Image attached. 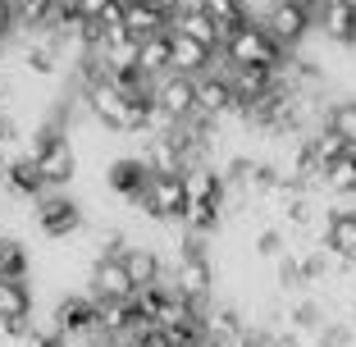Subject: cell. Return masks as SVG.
Listing matches in <instances>:
<instances>
[{"mask_svg": "<svg viewBox=\"0 0 356 347\" xmlns=\"http://www.w3.org/2000/svg\"><path fill=\"white\" fill-rule=\"evenodd\" d=\"M124 23L128 32H133L137 42H147V37H160V32H169V14L156 10V5H124Z\"/></svg>", "mask_w": 356, "mask_h": 347, "instance_id": "obj_16", "label": "cell"}, {"mask_svg": "<svg viewBox=\"0 0 356 347\" xmlns=\"http://www.w3.org/2000/svg\"><path fill=\"white\" fill-rule=\"evenodd\" d=\"M352 46H356V42H352Z\"/></svg>", "mask_w": 356, "mask_h": 347, "instance_id": "obj_27", "label": "cell"}, {"mask_svg": "<svg viewBox=\"0 0 356 347\" xmlns=\"http://www.w3.org/2000/svg\"><path fill=\"white\" fill-rule=\"evenodd\" d=\"M315 28H320L325 42L352 46L356 42V5H352V0H320V10H315Z\"/></svg>", "mask_w": 356, "mask_h": 347, "instance_id": "obj_10", "label": "cell"}, {"mask_svg": "<svg viewBox=\"0 0 356 347\" xmlns=\"http://www.w3.org/2000/svg\"><path fill=\"white\" fill-rule=\"evenodd\" d=\"M124 265H128V274H133L137 288H151V284H165L169 279V265H165V256H160L156 247H128Z\"/></svg>", "mask_w": 356, "mask_h": 347, "instance_id": "obj_14", "label": "cell"}, {"mask_svg": "<svg viewBox=\"0 0 356 347\" xmlns=\"http://www.w3.org/2000/svg\"><path fill=\"white\" fill-rule=\"evenodd\" d=\"M151 101H156L169 119L183 124V119L197 115V78H188V74H160L156 87H151Z\"/></svg>", "mask_w": 356, "mask_h": 347, "instance_id": "obj_9", "label": "cell"}, {"mask_svg": "<svg viewBox=\"0 0 356 347\" xmlns=\"http://www.w3.org/2000/svg\"><path fill=\"white\" fill-rule=\"evenodd\" d=\"M215 64H220V51H210V46H201V42H192V37H183V32H174V74L201 78V74H210Z\"/></svg>", "mask_w": 356, "mask_h": 347, "instance_id": "obj_13", "label": "cell"}, {"mask_svg": "<svg viewBox=\"0 0 356 347\" xmlns=\"http://www.w3.org/2000/svg\"><path fill=\"white\" fill-rule=\"evenodd\" d=\"M110 5H115V0H74V10L83 14L87 23H96V19H101L105 10H110Z\"/></svg>", "mask_w": 356, "mask_h": 347, "instance_id": "obj_24", "label": "cell"}, {"mask_svg": "<svg viewBox=\"0 0 356 347\" xmlns=\"http://www.w3.org/2000/svg\"><path fill=\"white\" fill-rule=\"evenodd\" d=\"M151 5H156V10H165V14H169V19H174V14H178V10H188L192 0H151Z\"/></svg>", "mask_w": 356, "mask_h": 347, "instance_id": "obj_25", "label": "cell"}, {"mask_svg": "<svg viewBox=\"0 0 356 347\" xmlns=\"http://www.w3.org/2000/svg\"><path fill=\"white\" fill-rule=\"evenodd\" d=\"M192 5H197V10H206L210 19L220 23L224 37H229L233 28H242L247 19H252V14H247V0H192Z\"/></svg>", "mask_w": 356, "mask_h": 347, "instance_id": "obj_20", "label": "cell"}, {"mask_svg": "<svg viewBox=\"0 0 356 347\" xmlns=\"http://www.w3.org/2000/svg\"><path fill=\"white\" fill-rule=\"evenodd\" d=\"M28 211H32L37 233H42V238H55V242H60V238H74V233L87 224L83 220V206H78V201L69 197L64 188H46L42 197L28 206Z\"/></svg>", "mask_w": 356, "mask_h": 347, "instance_id": "obj_2", "label": "cell"}, {"mask_svg": "<svg viewBox=\"0 0 356 347\" xmlns=\"http://www.w3.org/2000/svg\"><path fill=\"white\" fill-rule=\"evenodd\" d=\"M320 183H325V192H334V197H356V151H343V156L325 169Z\"/></svg>", "mask_w": 356, "mask_h": 347, "instance_id": "obj_19", "label": "cell"}, {"mask_svg": "<svg viewBox=\"0 0 356 347\" xmlns=\"http://www.w3.org/2000/svg\"><path fill=\"white\" fill-rule=\"evenodd\" d=\"M169 28H174V32H183V37H192V42H201V46H210V51H224V28H220L215 19H210L206 10H197V5L178 10Z\"/></svg>", "mask_w": 356, "mask_h": 347, "instance_id": "obj_12", "label": "cell"}, {"mask_svg": "<svg viewBox=\"0 0 356 347\" xmlns=\"http://www.w3.org/2000/svg\"><path fill=\"white\" fill-rule=\"evenodd\" d=\"M197 115H206V119H233L238 115V96H233V83L224 74V55L210 74L197 78Z\"/></svg>", "mask_w": 356, "mask_h": 347, "instance_id": "obj_7", "label": "cell"}, {"mask_svg": "<svg viewBox=\"0 0 356 347\" xmlns=\"http://www.w3.org/2000/svg\"><path fill=\"white\" fill-rule=\"evenodd\" d=\"M151 183V169L142 156H119L105 165V188H110V197H119L124 206H137L142 201V192H147Z\"/></svg>", "mask_w": 356, "mask_h": 347, "instance_id": "obj_8", "label": "cell"}, {"mask_svg": "<svg viewBox=\"0 0 356 347\" xmlns=\"http://www.w3.org/2000/svg\"><path fill=\"white\" fill-rule=\"evenodd\" d=\"M220 55L229 64H238V69H283V60H288L293 51H283L270 32H265L261 19H247L242 28H233L229 37H224Z\"/></svg>", "mask_w": 356, "mask_h": 347, "instance_id": "obj_1", "label": "cell"}, {"mask_svg": "<svg viewBox=\"0 0 356 347\" xmlns=\"http://www.w3.org/2000/svg\"><path fill=\"white\" fill-rule=\"evenodd\" d=\"M188 179L183 174H151L147 192H142V201H137V211L147 215L151 224H183V215H188Z\"/></svg>", "mask_w": 356, "mask_h": 347, "instance_id": "obj_3", "label": "cell"}, {"mask_svg": "<svg viewBox=\"0 0 356 347\" xmlns=\"http://www.w3.org/2000/svg\"><path fill=\"white\" fill-rule=\"evenodd\" d=\"M325 128H334V133L343 137L347 147L356 151V96H343V101H334V106H329Z\"/></svg>", "mask_w": 356, "mask_h": 347, "instance_id": "obj_22", "label": "cell"}, {"mask_svg": "<svg viewBox=\"0 0 356 347\" xmlns=\"http://www.w3.org/2000/svg\"><path fill=\"white\" fill-rule=\"evenodd\" d=\"M87 293L92 297H115V302H133L137 284L128 274L124 256H96L92 270H87Z\"/></svg>", "mask_w": 356, "mask_h": 347, "instance_id": "obj_6", "label": "cell"}, {"mask_svg": "<svg viewBox=\"0 0 356 347\" xmlns=\"http://www.w3.org/2000/svg\"><path fill=\"white\" fill-rule=\"evenodd\" d=\"M261 23H265V32H270L283 51H297V46L306 42V32L315 28V14L297 10V5H288V0H270Z\"/></svg>", "mask_w": 356, "mask_h": 347, "instance_id": "obj_5", "label": "cell"}, {"mask_svg": "<svg viewBox=\"0 0 356 347\" xmlns=\"http://www.w3.org/2000/svg\"><path fill=\"white\" fill-rule=\"evenodd\" d=\"M14 320H32V288L0 279V325H14Z\"/></svg>", "mask_w": 356, "mask_h": 347, "instance_id": "obj_17", "label": "cell"}, {"mask_svg": "<svg viewBox=\"0 0 356 347\" xmlns=\"http://www.w3.org/2000/svg\"><path fill=\"white\" fill-rule=\"evenodd\" d=\"M169 284H174V293L206 306V302H215V265H210V256H174Z\"/></svg>", "mask_w": 356, "mask_h": 347, "instance_id": "obj_4", "label": "cell"}, {"mask_svg": "<svg viewBox=\"0 0 356 347\" xmlns=\"http://www.w3.org/2000/svg\"><path fill=\"white\" fill-rule=\"evenodd\" d=\"M10 5H14V19H19V32H46L60 0H10Z\"/></svg>", "mask_w": 356, "mask_h": 347, "instance_id": "obj_21", "label": "cell"}, {"mask_svg": "<svg viewBox=\"0 0 356 347\" xmlns=\"http://www.w3.org/2000/svg\"><path fill=\"white\" fill-rule=\"evenodd\" d=\"M137 69H142L147 78L174 74V32H160V37L137 42Z\"/></svg>", "mask_w": 356, "mask_h": 347, "instance_id": "obj_15", "label": "cell"}, {"mask_svg": "<svg viewBox=\"0 0 356 347\" xmlns=\"http://www.w3.org/2000/svg\"><path fill=\"white\" fill-rule=\"evenodd\" d=\"M325 247L338 256V261H343V274L356 270V211H329Z\"/></svg>", "mask_w": 356, "mask_h": 347, "instance_id": "obj_11", "label": "cell"}, {"mask_svg": "<svg viewBox=\"0 0 356 347\" xmlns=\"http://www.w3.org/2000/svg\"><path fill=\"white\" fill-rule=\"evenodd\" d=\"M10 37H19V19H14L10 0H0V42H10Z\"/></svg>", "mask_w": 356, "mask_h": 347, "instance_id": "obj_23", "label": "cell"}, {"mask_svg": "<svg viewBox=\"0 0 356 347\" xmlns=\"http://www.w3.org/2000/svg\"><path fill=\"white\" fill-rule=\"evenodd\" d=\"M28 247H23L19 238H10V233H0V279H14V284H28Z\"/></svg>", "mask_w": 356, "mask_h": 347, "instance_id": "obj_18", "label": "cell"}, {"mask_svg": "<svg viewBox=\"0 0 356 347\" xmlns=\"http://www.w3.org/2000/svg\"><path fill=\"white\" fill-rule=\"evenodd\" d=\"M288 5H297V10H306V14H315V10H320V0H288Z\"/></svg>", "mask_w": 356, "mask_h": 347, "instance_id": "obj_26", "label": "cell"}]
</instances>
